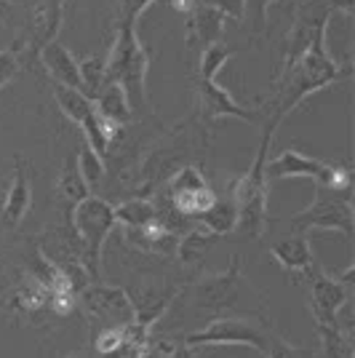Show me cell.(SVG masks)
<instances>
[{
    "mask_svg": "<svg viewBox=\"0 0 355 358\" xmlns=\"http://www.w3.org/2000/svg\"><path fill=\"white\" fill-rule=\"evenodd\" d=\"M326 30L328 24L315 32L312 43L305 48V54L278 75V94H275V102H273V120L270 126H281V120L302 105L310 94L328 89L334 83H340L345 78H350V67H340L334 57L328 54V45H326Z\"/></svg>",
    "mask_w": 355,
    "mask_h": 358,
    "instance_id": "6da1fadb",
    "label": "cell"
},
{
    "mask_svg": "<svg viewBox=\"0 0 355 358\" xmlns=\"http://www.w3.org/2000/svg\"><path fill=\"white\" fill-rule=\"evenodd\" d=\"M147 48L136 35L133 22H118L115 41L107 51V73L104 83H118L126 91L131 107L145 105V80H147Z\"/></svg>",
    "mask_w": 355,
    "mask_h": 358,
    "instance_id": "7a4b0ae2",
    "label": "cell"
},
{
    "mask_svg": "<svg viewBox=\"0 0 355 358\" xmlns=\"http://www.w3.org/2000/svg\"><path fill=\"white\" fill-rule=\"evenodd\" d=\"M273 134H275V126L267 123L262 145H259L256 155H254L252 169L233 185V201H236V209H238L236 230H243L252 238H262L267 230V222H270V217H267L270 182L265 177V166H267V150H270Z\"/></svg>",
    "mask_w": 355,
    "mask_h": 358,
    "instance_id": "3957f363",
    "label": "cell"
},
{
    "mask_svg": "<svg viewBox=\"0 0 355 358\" xmlns=\"http://www.w3.org/2000/svg\"><path fill=\"white\" fill-rule=\"evenodd\" d=\"M267 182L273 179H296V177H310L315 187L328 190V193H347L350 190V171L345 166L326 164L312 155H305L299 150H283L273 161L265 166Z\"/></svg>",
    "mask_w": 355,
    "mask_h": 358,
    "instance_id": "277c9868",
    "label": "cell"
},
{
    "mask_svg": "<svg viewBox=\"0 0 355 358\" xmlns=\"http://www.w3.org/2000/svg\"><path fill=\"white\" fill-rule=\"evenodd\" d=\"M73 224L78 236H80V243L86 246V262H89L91 275H96L99 265H102L104 241L110 238V233L118 227L115 206H110L107 201L96 198V195H86L83 201L75 203Z\"/></svg>",
    "mask_w": 355,
    "mask_h": 358,
    "instance_id": "5b68a950",
    "label": "cell"
},
{
    "mask_svg": "<svg viewBox=\"0 0 355 358\" xmlns=\"http://www.w3.org/2000/svg\"><path fill=\"white\" fill-rule=\"evenodd\" d=\"M267 343H270V331L265 324L254 321V318H236V315H224L211 321L201 331H193L184 337L187 348H203V345H249L254 350H259L265 356Z\"/></svg>",
    "mask_w": 355,
    "mask_h": 358,
    "instance_id": "8992f818",
    "label": "cell"
},
{
    "mask_svg": "<svg viewBox=\"0 0 355 358\" xmlns=\"http://www.w3.org/2000/svg\"><path fill=\"white\" fill-rule=\"evenodd\" d=\"M353 203L350 198H337V193L324 195L321 187H315L312 203L307 209L291 217V227L296 233H310V230H340L345 238H353Z\"/></svg>",
    "mask_w": 355,
    "mask_h": 358,
    "instance_id": "52a82bcc",
    "label": "cell"
},
{
    "mask_svg": "<svg viewBox=\"0 0 355 358\" xmlns=\"http://www.w3.org/2000/svg\"><path fill=\"white\" fill-rule=\"evenodd\" d=\"M217 201V193L211 190L206 177L201 174L198 166H184L168 182V203L184 220H201Z\"/></svg>",
    "mask_w": 355,
    "mask_h": 358,
    "instance_id": "ba28073f",
    "label": "cell"
},
{
    "mask_svg": "<svg viewBox=\"0 0 355 358\" xmlns=\"http://www.w3.org/2000/svg\"><path fill=\"white\" fill-rule=\"evenodd\" d=\"M310 275V310L315 324H337V315L350 302V286L337 281V275H328L324 270L307 273Z\"/></svg>",
    "mask_w": 355,
    "mask_h": 358,
    "instance_id": "9c48e42d",
    "label": "cell"
},
{
    "mask_svg": "<svg viewBox=\"0 0 355 358\" xmlns=\"http://www.w3.org/2000/svg\"><path fill=\"white\" fill-rule=\"evenodd\" d=\"M80 302H83L89 315H96V318H102L107 324H115V327L129 324L136 313V305L129 299V294L123 289H115V286H86Z\"/></svg>",
    "mask_w": 355,
    "mask_h": 358,
    "instance_id": "30bf717a",
    "label": "cell"
},
{
    "mask_svg": "<svg viewBox=\"0 0 355 358\" xmlns=\"http://www.w3.org/2000/svg\"><path fill=\"white\" fill-rule=\"evenodd\" d=\"M198 102L208 120L214 118H238L246 123H256V113L238 105L236 96L217 83V75L198 73Z\"/></svg>",
    "mask_w": 355,
    "mask_h": 358,
    "instance_id": "8fae6325",
    "label": "cell"
},
{
    "mask_svg": "<svg viewBox=\"0 0 355 358\" xmlns=\"http://www.w3.org/2000/svg\"><path fill=\"white\" fill-rule=\"evenodd\" d=\"M224 19L217 8L206 6L203 0L195 3V8L187 14V45L190 48H208L214 43H222Z\"/></svg>",
    "mask_w": 355,
    "mask_h": 358,
    "instance_id": "7c38bea8",
    "label": "cell"
},
{
    "mask_svg": "<svg viewBox=\"0 0 355 358\" xmlns=\"http://www.w3.org/2000/svg\"><path fill=\"white\" fill-rule=\"evenodd\" d=\"M32 206V190H30V179H27V164L24 158L19 155L16 158V169H14V182L8 187V195H6V203H3V214L0 220L6 227H19L24 214L30 211Z\"/></svg>",
    "mask_w": 355,
    "mask_h": 358,
    "instance_id": "4fadbf2b",
    "label": "cell"
},
{
    "mask_svg": "<svg viewBox=\"0 0 355 358\" xmlns=\"http://www.w3.org/2000/svg\"><path fill=\"white\" fill-rule=\"evenodd\" d=\"M238 273H240V257H233L230 270L217 273V275H206L198 284V299L206 308H224L236 299L238 292Z\"/></svg>",
    "mask_w": 355,
    "mask_h": 358,
    "instance_id": "5bb4252c",
    "label": "cell"
},
{
    "mask_svg": "<svg viewBox=\"0 0 355 358\" xmlns=\"http://www.w3.org/2000/svg\"><path fill=\"white\" fill-rule=\"evenodd\" d=\"M41 62H43V67L48 70V75L54 78V83H61V86L83 91L78 62L73 59V54L61 43H57V41L45 43L43 48H41Z\"/></svg>",
    "mask_w": 355,
    "mask_h": 358,
    "instance_id": "9a60e30c",
    "label": "cell"
},
{
    "mask_svg": "<svg viewBox=\"0 0 355 358\" xmlns=\"http://www.w3.org/2000/svg\"><path fill=\"white\" fill-rule=\"evenodd\" d=\"M270 254L275 257V262H278L283 270L310 273L312 265H315V254H312V246L305 233L289 236V238H281L278 243H273V246H270Z\"/></svg>",
    "mask_w": 355,
    "mask_h": 358,
    "instance_id": "2e32d148",
    "label": "cell"
},
{
    "mask_svg": "<svg viewBox=\"0 0 355 358\" xmlns=\"http://www.w3.org/2000/svg\"><path fill=\"white\" fill-rule=\"evenodd\" d=\"M94 105H96V113L102 115L104 120L115 123V126H123L131 120L133 107L126 96V91L120 89L118 83H104L102 91L94 96Z\"/></svg>",
    "mask_w": 355,
    "mask_h": 358,
    "instance_id": "e0dca14e",
    "label": "cell"
},
{
    "mask_svg": "<svg viewBox=\"0 0 355 358\" xmlns=\"http://www.w3.org/2000/svg\"><path fill=\"white\" fill-rule=\"evenodd\" d=\"M54 99H57V105H59L61 113L73 120V123H78L80 129H83V126L96 115V105H94V99L86 96L80 89H70V86L54 83Z\"/></svg>",
    "mask_w": 355,
    "mask_h": 358,
    "instance_id": "ac0fdd59",
    "label": "cell"
},
{
    "mask_svg": "<svg viewBox=\"0 0 355 358\" xmlns=\"http://www.w3.org/2000/svg\"><path fill=\"white\" fill-rule=\"evenodd\" d=\"M126 236H129V241H131L133 246L155 254H171L179 243L174 238V233L163 222H152V224H145V227H129Z\"/></svg>",
    "mask_w": 355,
    "mask_h": 358,
    "instance_id": "d6986e66",
    "label": "cell"
},
{
    "mask_svg": "<svg viewBox=\"0 0 355 358\" xmlns=\"http://www.w3.org/2000/svg\"><path fill=\"white\" fill-rule=\"evenodd\" d=\"M198 222L206 227L208 233H214V236H227V233H233L238 227V209H236V201H233V195L227 198V201H214V206L198 220Z\"/></svg>",
    "mask_w": 355,
    "mask_h": 358,
    "instance_id": "ffe728a7",
    "label": "cell"
},
{
    "mask_svg": "<svg viewBox=\"0 0 355 358\" xmlns=\"http://www.w3.org/2000/svg\"><path fill=\"white\" fill-rule=\"evenodd\" d=\"M318 343H321L318 358H353L350 334L342 331L340 324H318Z\"/></svg>",
    "mask_w": 355,
    "mask_h": 358,
    "instance_id": "44dd1931",
    "label": "cell"
},
{
    "mask_svg": "<svg viewBox=\"0 0 355 358\" xmlns=\"http://www.w3.org/2000/svg\"><path fill=\"white\" fill-rule=\"evenodd\" d=\"M115 220L126 227H145V224L161 220V209L150 201H126V203L115 206Z\"/></svg>",
    "mask_w": 355,
    "mask_h": 358,
    "instance_id": "7402d4cb",
    "label": "cell"
},
{
    "mask_svg": "<svg viewBox=\"0 0 355 358\" xmlns=\"http://www.w3.org/2000/svg\"><path fill=\"white\" fill-rule=\"evenodd\" d=\"M214 241H217V236L208 233V230H193V233H187V236L177 243L179 259H182L184 265H198V262H203L206 254L211 252V246H214Z\"/></svg>",
    "mask_w": 355,
    "mask_h": 358,
    "instance_id": "603a6c76",
    "label": "cell"
},
{
    "mask_svg": "<svg viewBox=\"0 0 355 358\" xmlns=\"http://www.w3.org/2000/svg\"><path fill=\"white\" fill-rule=\"evenodd\" d=\"M78 70H80V83H83V94L86 96H96L104 86V73H107V54H91L78 62Z\"/></svg>",
    "mask_w": 355,
    "mask_h": 358,
    "instance_id": "cb8c5ba5",
    "label": "cell"
},
{
    "mask_svg": "<svg viewBox=\"0 0 355 358\" xmlns=\"http://www.w3.org/2000/svg\"><path fill=\"white\" fill-rule=\"evenodd\" d=\"M57 187H59V193L64 195L67 201H73V203L83 201V198L91 193L89 187H86V182H83V177H80L75 161H70V164L61 169L59 179H57Z\"/></svg>",
    "mask_w": 355,
    "mask_h": 358,
    "instance_id": "d4e9b609",
    "label": "cell"
},
{
    "mask_svg": "<svg viewBox=\"0 0 355 358\" xmlns=\"http://www.w3.org/2000/svg\"><path fill=\"white\" fill-rule=\"evenodd\" d=\"M78 171H80V177H83L89 190H96V187H99V182H102V177H104V166H102V158H99L89 145L80 150V155H78Z\"/></svg>",
    "mask_w": 355,
    "mask_h": 358,
    "instance_id": "484cf974",
    "label": "cell"
},
{
    "mask_svg": "<svg viewBox=\"0 0 355 358\" xmlns=\"http://www.w3.org/2000/svg\"><path fill=\"white\" fill-rule=\"evenodd\" d=\"M48 289H45L38 278H30L27 284L19 289V302L24 305V308H43V305H48Z\"/></svg>",
    "mask_w": 355,
    "mask_h": 358,
    "instance_id": "4316f807",
    "label": "cell"
},
{
    "mask_svg": "<svg viewBox=\"0 0 355 358\" xmlns=\"http://www.w3.org/2000/svg\"><path fill=\"white\" fill-rule=\"evenodd\" d=\"M155 0H118V22H139Z\"/></svg>",
    "mask_w": 355,
    "mask_h": 358,
    "instance_id": "83f0119b",
    "label": "cell"
},
{
    "mask_svg": "<svg viewBox=\"0 0 355 358\" xmlns=\"http://www.w3.org/2000/svg\"><path fill=\"white\" fill-rule=\"evenodd\" d=\"M203 3L217 8L224 19H236V22L246 19V0H203Z\"/></svg>",
    "mask_w": 355,
    "mask_h": 358,
    "instance_id": "f1b7e54d",
    "label": "cell"
},
{
    "mask_svg": "<svg viewBox=\"0 0 355 358\" xmlns=\"http://www.w3.org/2000/svg\"><path fill=\"white\" fill-rule=\"evenodd\" d=\"M19 73V62H16V51L14 48H6L0 51V91L6 89L11 80Z\"/></svg>",
    "mask_w": 355,
    "mask_h": 358,
    "instance_id": "f546056e",
    "label": "cell"
},
{
    "mask_svg": "<svg viewBox=\"0 0 355 358\" xmlns=\"http://www.w3.org/2000/svg\"><path fill=\"white\" fill-rule=\"evenodd\" d=\"M120 345H123V331L120 327H113V329H104L102 334H99V340H96V350L104 353V356H110V353H115Z\"/></svg>",
    "mask_w": 355,
    "mask_h": 358,
    "instance_id": "4dcf8cb0",
    "label": "cell"
},
{
    "mask_svg": "<svg viewBox=\"0 0 355 358\" xmlns=\"http://www.w3.org/2000/svg\"><path fill=\"white\" fill-rule=\"evenodd\" d=\"M265 358H299V350L294 345H289L283 337H275L270 334V343H267Z\"/></svg>",
    "mask_w": 355,
    "mask_h": 358,
    "instance_id": "1f68e13d",
    "label": "cell"
},
{
    "mask_svg": "<svg viewBox=\"0 0 355 358\" xmlns=\"http://www.w3.org/2000/svg\"><path fill=\"white\" fill-rule=\"evenodd\" d=\"M246 16H252L256 32H262L267 24V3L265 0H246Z\"/></svg>",
    "mask_w": 355,
    "mask_h": 358,
    "instance_id": "d6a6232c",
    "label": "cell"
},
{
    "mask_svg": "<svg viewBox=\"0 0 355 358\" xmlns=\"http://www.w3.org/2000/svg\"><path fill=\"white\" fill-rule=\"evenodd\" d=\"M168 3H171V8H177L179 14L187 16L195 8V3H198V0H168Z\"/></svg>",
    "mask_w": 355,
    "mask_h": 358,
    "instance_id": "836d02e7",
    "label": "cell"
},
{
    "mask_svg": "<svg viewBox=\"0 0 355 358\" xmlns=\"http://www.w3.org/2000/svg\"><path fill=\"white\" fill-rule=\"evenodd\" d=\"M265 3H267V6H270V3H275V0H265Z\"/></svg>",
    "mask_w": 355,
    "mask_h": 358,
    "instance_id": "e575fe53",
    "label": "cell"
}]
</instances>
